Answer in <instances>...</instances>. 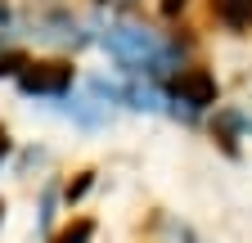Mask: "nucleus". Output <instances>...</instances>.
<instances>
[{
	"instance_id": "3",
	"label": "nucleus",
	"mask_w": 252,
	"mask_h": 243,
	"mask_svg": "<svg viewBox=\"0 0 252 243\" xmlns=\"http://www.w3.org/2000/svg\"><path fill=\"white\" fill-rule=\"evenodd\" d=\"M216 14L225 23H234V27H243L252 18V0H216Z\"/></svg>"
},
{
	"instance_id": "5",
	"label": "nucleus",
	"mask_w": 252,
	"mask_h": 243,
	"mask_svg": "<svg viewBox=\"0 0 252 243\" xmlns=\"http://www.w3.org/2000/svg\"><path fill=\"white\" fill-rule=\"evenodd\" d=\"M23 68H27L23 54H0V77H14V72H23Z\"/></svg>"
},
{
	"instance_id": "4",
	"label": "nucleus",
	"mask_w": 252,
	"mask_h": 243,
	"mask_svg": "<svg viewBox=\"0 0 252 243\" xmlns=\"http://www.w3.org/2000/svg\"><path fill=\"white\" fill-rule=\"evenodd\" d=\"M90 234H94V225H90V221H77V225H68V230H63L54 243H90Z\"/></svg>"
},
{
	"instance_id": "7",
	"label": "nucleus",
	"mask_w": 252,
	"mask_h": 243,
	"mask_svg": "<svg viewBox=\"0 0 252 243\" xmlns=\"http://www.w3.org/2000/svg\"><path fill=\"white\" fill-rule=\"evenodd\" d=\"M185 5H189V0H162V14H167V18H176Z\"/></svg>"
},
{
	"instance_id": "2",
	"label": "nucleus",
	"mask_w": 252,
	"mask_h": 243,
	"mask_svg": "<svg viewBox=\"0 0 252 243\" xmlns=\"http://www.w3.org/2000/svg\"><path fill=\"white\" fill-rule=\"evenodd\" d=\"M171 90H176V99L189 104V108H212V104H216V81H212V72H203V68L180 72Z\"/></svg>"
},
{
	"instance_id": "6",
	"label": "nucleus",
	"mask_w": 252,
	"mask_h": 243,
	"mask_svg": "<svg viewBox=\"0 0 252 243\" xmlns=\"http://www.w3.org/2000/svg\"><path fill=\"white\" fill-rule=\"evenodd\" d=\"M86 189H90V171H86V176H81V180H77V185H72V189H68V203H77V198H81V194H86Z\"/></svg>"
},
{
	"instance_id": "1",
	"label": "nucleus",
	"mask_w": 252,
	"mask_h": 243,
	"mask_svg": "<svg viewBox=\"0 0 252 243\" xmlns=\"http://www.w3.org/2000/svg\"><path fill=\"white\" fill-rule=\"evenodd\" d=\"M18 86L27 95H63V90L72 86V68L59 63V59H50V63H27L18 72Z\"/></svg>"
}]
</instances>
